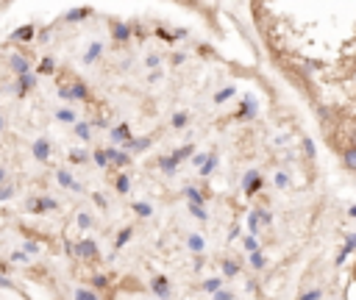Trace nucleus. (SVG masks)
<instances>
[{
	"label": "nucleus",
	"instance_id": "3",
	"mask_svg": "<svg viewBox=\"0 0 356 300\" xmlns=\"http://www.w3.org/2000/svg\"><path fill=\"white\" fill-rule=\"evenodd\" d=\"M31 34H34V28H20L17 34H14V39H28Z\"/></svg>",
	"mask_w": 356,
	"mask_h": 300
},
{
	"label": "nucleus",
	"instance_id": "1",
	"mask_svg": "<svg viewBox=\"0 0 356 300\" xmlns=\"http://www.w3.org/2000/svg\"><path fill=\"white\" fill-rule=\"evenodd\" d=\"M342 162H345V167H348V170H356V147L345 150V156H342Z\"/></svg>",
	"mask_w": 356,
	"mask_h": 300
},
{
	"label": "nucleus",
	"instance_id": "9",
	"mask_svg": "<svg viewBox=\"0 0 356 300\" xmlns=\"http://www.w3.org/2000/svg\"><path fill=\"white\" fill-rule=\"evenodd\" d=\"M75 298H78V300H95L92 295H89V292H84V289H81V292H75Z\"/></svg>",
	"mask_w": 356,
	"mask_h": 300
},
{
	"label": "nucleus",
	"instance_id": "16",
	"mask_svg": "<svg viewBox=\"0 0 356 300\" xmlns=\"http://www.w3.org/2000/svg\"><path fill=\"white\" fill-rule=\"evenodd\" d=\"M226 273H228V275H234V273H237V264H231V261H228V264H226Z\"/></svg>",
	"mask_w": 356,
	"mask_h": 300
},
{
	"label": "nucleus",
	"instance_id": "17",
	"mask_svg": "<svg viewBox=\"0 0 356 300\" xmlns=\"http://www.w3.org/2000/svg\"><path fill=\"white\" fill-rule=\"evenodd\" d=\"M3 175H6V172H3V170H0V181H3Z\"/></svg>",
	"mask_w": 356,
	"mask_h": 300
},
{
	"label": "nucleus",
	"instance_id": "7",
	"mask_svg": "<svg viewBox=\"0 0 356 300\" xmlns=\"http://www.w3.org/2000/svg\"><path fill=\"white\" fill-rule=\"evenodd\" d=\"M59 181L64 184V186H75V184L70 181V175H67V172H59ZM75 189H78V186H75Z\"/></svg>",
	"mask_w": 356,
	"mask_h": 300
},
{
	"label": "nucleus",
	"instance_id": "5",
	"mask_svg": "<svg viewBox=\"0 0 356 300\" xmlns=\"http://www.w3.org/2000/svg\"><path fill=\"white\" fill-rule=\"evenodd\" d=\"M11 64H14V69H17V72H25V69H28V64H25L23 59H20V56H17L14 61H11Z\"/></svg>",
	"mask_w": 356,
	"mask_h": 300
},
{
	"label": "nucleus",
	"instance_id": "15",
	"mask_svg": "<svg viewBox=\"0 0 356 300\" xmlns=\"http://www.w3.org/2000/svg\"><path fill=\"white\" fill-rule=\"evenodd\" d=\"M190 197H192V200H195V203H200V200H203V197H200L198 192H195V189H190Z\"/></svg>",
	"mask_w": 356,
	"mask_h": 300
},
{
	"label": "nucleus",
	"instance_id": "11",
	"mask_svg": "<svg viewBox=\"0 0 356 300\" xmlns=\"http://www.w3.org/2000/svg\"><path fill=\"white\" fill-rule=\"evenodd\" d=\"M95 162L97 164H106V162H109V156H106V153H95Z\"/></svg>",
	"mask_w": 356,
	"mask_h": 300
},
{
	"label": "nucleus",
	"instance_id": "4",
	"mask_svg": "<svg viewBox=\"0 0 356 300\" xmlns=\"http://www.w3.org/2000/svg\"><path fill=\"white\" fill-rule=\"evenodd\" d=\"M36 156H39V159L47 156V142H36Z\"/></svg>",
	"mask_w": 356,
	"mask_h": 300
},
{
	"label": "nucleus",
	"instance_id": "8",
	"mask_svg": "<svg viewBox=\"0 0 356 300\" xmlns=\"http://www.w3.org/2000/svg\"><path fill=\"white\" fill-rule=\"evenodd\" d=\"M114 137H117V139H125V137H128V128H125V125H122V128H117V131H114Z\"/></svg>",
	"mask_w": 356,
	"mask_h": 300
},
{
	"label": "nucleus",
	"instance_id": "10",
	"mask_svg": "<svg viewBox=\"0 0 356 300\" xmlns=\"http://www.w3.org/2000/svg\"><path fill=\"white\" fill-rule=\"evenodd\" d=\"M156 292H162V295H165V292H167V281H162V278H159V281H156Z\"/></svg>",
	"mask_w": 356,
	"mask_h": 300
},
{
	"label": "nucleus",
	"instance_id": "6",
	"mask_svg": "<svg viewBox=\"0 0 356 300\" xmlns=\"http://www.w3.org/2000/svg\"><path fill=\"white\" fill-rule=\"evenodd\" d=\"M190 248L192 250H200V248H203V239H200V236H192V239H190Z\"/></svg>",
	"mask_w": 356,
	"mask_h": 300
},
{
	"label": "nucleus",
	"instance_id": "13",
	"mask_svg": "<svg viewBox=\"0 0 356 300\" xmlns=\"http://www.w3.org/2000/svg\"><path fill=\"white\" fill-rule=\"evenodd\" d=\"M253 264H256V267H261V264H264V258H261L259 253H253Z\"/></svg>",
	"mask_w": 356,
	"mask_h": 300
},
{
	"label": "nucleus",
	"instance_id": "2",
	"mask_svg": "<svg viewBox=\"0 0 356 300\" xmlns=\"http://www.w3.org/2000/svg\"><path fill=\"white\" fill-rule=\"evenodd\" d=\"M75 253L78 256H95V245L92 242H81L78 248H75Z\"/></svg>",
	"mask_w": 356,
	"mask_h": 300
},
{
	"label": "nucleus",
	"instance_id": "14",
	"mask_svg": "<svg viewBox=\"0 0 356 300\" xmlns=\"http://www.w3.org/2000/svg\"><path fill=\"white\" fill-rule=\"evenodd\" d=\"M6 195H11V186H0V200H3Z\"/></svg>",
	"mask_w": 356,
	"mask_h": 300
},
{
	"label": "nucleus",
	"instance_id": "12",
	"mask_svg": "<svg viewBox=\"0 0 356 300\" xmlns=\"http://www.w3.org/2000/svg\"><path fill=\"white\" fill-rule=\"evenodd\" d=\"M217 286H220V281H217V278H214V281H209V283H206V289H209V292H214V289H217Z\"/></svg>",
	"mask_w": 356,
	"mask_h": 300
}]
</instances>
